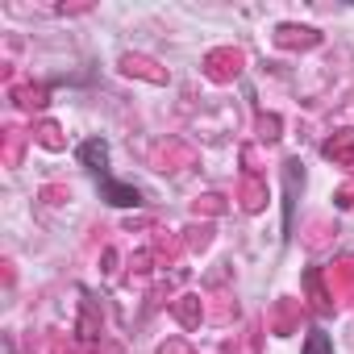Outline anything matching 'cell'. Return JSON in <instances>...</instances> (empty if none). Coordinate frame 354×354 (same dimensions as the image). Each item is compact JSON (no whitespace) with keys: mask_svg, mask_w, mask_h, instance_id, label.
<instances>
[{"mask_svg":"<svg viewBox=\"0 0 354 354\" xmlns=\"http://www.w3.org/2000/svg\"><path fill=\"white\" fill-rule=\"evenodd\" d=\"M100 196L117 209H138L142 205V192L129 188V184H117V180H100Z\"/></svg>","mask_w":354,"mask_h":354,"instance_id":"cell-1","label":"cell"},{"mask_svg":"<svg viewBox=\"0 0 354 354\" xmlns=\"http://www.w3.org/2000/svg\"><path fill=\"white\" fill-rule=\"evenodd\" d=\"M80 162H84L88 171H104V162H109V146H104L100 138L84 142V146H80Z\"/></svg>","mask_w":354,"mask_h":354,"instance_id":"cell-2","label":"cell"},{"mask_svg":"<svg viewBox=\"0 0 354 354\" xmlns=\"http://www.w3.org/2000/svg\"><path fill=\"white\" fill-rule=\"evenodd\" d=\"M304 354H333V342H329V333L313 329V333L304 337Z\"/></svg>","mask_w":354,"mask_h":354,"instance_id":"cell-3","label":"cell"}]
</instances>
